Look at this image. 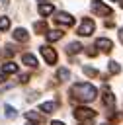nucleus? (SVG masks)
Listing matches in <instances>:
<instances>
[{
  "label": "nucleus",
  "mask_w": 123,
  "mask_h": 125,
  "mask_svg": "<svg viewBox=\"0 0 123 125\" xmlns=\"http://www.w3.org/2000/svg\"><path fill=\"white\" fill-rule=\"evenodd\" d=\"M96 47L102 49V51H105V53H109L111 47H113V43L109 39H105V37H100V39H96Z\"/></svg>",
  "instance_id": "0eeeda50"
},
{
  "label": "nucleus",
  "mask_w": 123,
  "mask_h": 125,
  "mask_svg": "<svg viewBox=\"0 0 123 125\" xmlns=\"http://www.w3.org/2000/svg\"><path fill=\"white\" fill-rule=\"evenodd\" d=\"M61 37H62V33H61V31H57V29L47 33V41H51V43H53V41H59Z\"/></svg>",
  "instance_id": "4468645a"
},
{
  "label": "nucleus",
  "mask_w": 123,
  "mask_h": 125,
  "mask_svg": "<svg viewBox=\"0 0 123 125\" xmlns=\"http://www.w3.org/2000/svg\"><path fill=\"white\" fill-rule=\"evenodd\" d=\"M103 125H109V123H103Z\"/></svg>",
  "instance_id": "473e14b6"
},
{
  "label": "nucleus",
  "mask_w": 123,
  "mask_h": 125,
  "mask_svg": "<svg viewBox=\"0 0 123 125\" xmlns=\"http://www.w3.org/2000/svg\"><path fill=\"white\" fill-rule=\"evenodd\" d=\"M29 125H37V123H29Z\"/></svg>",
  "instance_id": "7c9ffc66"
},
{
  "label": "nucleus",
  "mask_w": 123,
  "mask_h": 125,
  "mask_svg": "<svg viewBox=\"0 0 123 125\" xmlns=\"http://www.w3.org/2000/svg\"><path fill=\"white\" fill-rule=\"evenodd\" d=\"M4 80H6V78H4V74H0V82H4Z\"/></svg>",
  "instance_id": "cd10ccee"
},
{
  "label": "nucleus",
  "mask_w": 123,
  "mask_h": 125,
  "mask_svg": "<svg viewBox=\"0 0 123 125\" xmlns=\"http://www.w3.org/2000/svg\"><path fill=\"white\" fill-rule=\"evenodd\" d=\"M80 49H82L80 43H70V45L66 47V53H70V55H72V53H80Z\"/></svg>",
  "instance_id": "2eb2a0df"
},
{
  "label": "nucleus",
  "mask_w": 123,
  "mask_h": 125,
  "mask_svg": "<svg viewBox=\"0 0 123 125\" xmlns=\"http://www.w3.org/2000/svg\"><path fill=\"white\" fill-rule=\"evenodd\" d=\"M88 55H90V57H96V55H98V53H96V51H94V49H92V47H90V49H88Z\"/></svg>",
  "instance_id": "5701e85b"
},
{
  "label": "nucleus",
  "mask_w": 123,
  "mask_h": 125,
  "mask_svg": "<svg viewBox=\"0 0 123 125\" xmlns=\"http://www.w3.org/2000/svg\"><path fill=\"white\" fill-rule=\"evenodd\" d=\"M92 12L96 16H109L111 14V8L105 6L102 0H92Z\"/></svg>",
  "instance_id": "f03ea898"
},
{
  "label": "nucleus",
  "mask_w": 123,
  "mask_h": 125,
  "mask_svg": "<svg viewBox=\"0 0 123 125\" xmlns=\"http://www.w3.org/2000/svg\"><path fill=\"white\" fill-rule=\"evenodd\" d=\"M55 20H57V23H62V25H72L74 23V18L70 14H66V12H59Z\"/></svg>",
  "instance_id": "423d86ee"
},
{
  "label": "nucleus",
  "mask_w": 123,
  "mask_h": 125,
  "mask_svg": "<svg viewBox=\"0 0 123 125\" xmlns=\"http://www.w3.org/2000/svg\"><path fill=\"white\" fill-rule=\"evenodd\" d=\"M113 102H115V100H113V94L107 92V88H105V92H103V104L109 105V107H113Z\"/></svg>",
  "instance_id": "f8f14e48"
},
{
  "label": "nucleus",
  "mask_w": 123,
  "mask_h": 125,
  "mask_svg": "<svg viewBox=\"0 0 123 125\" xmlns=\"http://www.w3.org/2000/svg\"><path fill=\"white\" fill-rule=\"evenodd\" d=\"M111 2H117V0H111Z\"/></svg>",
  "instance_id": "2f4dec72"
},
{
  "label": "nucleus",
  "mask_w": 123,
  "mask_h": 125,
  "mask_svg": "<svg viewBox=\"0 0 123 125\" xmlns=\"http://www.w3.org/2000/svg\"><path fill=\"white\" fill-rule=\"evenodd\" d=\"M14 39H16V41H21V43H25V41H29V33H27L23 27H18V29L14 31Z\"/></svg>",
  "instance_id": "6e6552de"
},
{
  "label": "nucleus",
  "mask_w": 123,
  "mask_h": 125,
  "mask_svg": "<svg viewBox=\"0 0 123 125\" xmlns=\"http://www.w3.org/2000/svg\"><path fill=\"white\" fill-rule=\"evenodd\" d=\"M74 117L78 121H86V119H94L96 117V111L90 109V107H76L74 109Z\"/></svg>",
  "instance_id": "7ed1b4c3"
},
{
  "label": "nucleus",
  "mask_w": 123,
  "mask_h": 125,
  "mask_svg": "<svg viewBox=\"0 0 123 125\" xmlns=\"http://www.w3.org/2000/svg\"><path fill=\"white\" fill-rule=\"evenodd\" d=\"M4 111H6V115H8V117H16V109H14L12 105H6V107H4Z\"/></svg>",
  "instance_id": "4be33fe9"
},
{
  "label": "nucleus",
  "mask_w": 123,
  "mask_h": 125,
  "mask_svg": "<svg viewBox=\"0 0 123 125\" xmlns=\"http://www.w3.org/2000/svg\"><path fill=\"white\" fill-rule=\"evenodd\" d=\"M80 125H92V119H86V121H80Z\"/></svg>",
  "instance_id": "393cba45"
},
{
  "label": "nucleus",
  "mask_w": 123,
  "mask_h": 125,
  "mask_svg": "<svg viewBox=\"0 0 123 125\" xmlns=\"http://www.w3.org/2000/svg\"><path fill=\"white\" fill-rule=\"evenodd\" d=\"M119 70H121V66H119L115 61H111V62H109V72H111V74H117Z\"/></svg>",
  "instance_id": "aec40b11"
},
{
  "label": "nucleus",
  "mask_w": 123,
  "mask_h": 125,
  "mask_svg": "<svg viewBox=\"0 0 123 125\" xmlns=\"http://www.w3.org/2000/svg\"><path fill=\"white\" fill-rule=\"evenodd\" d=\"M27 78H29L27 74H21V76H20V82H27Z\"/></svg>",
  "instance_id": "b1692460"
},
{
  "label": "nucleus",
  "mask_w": 123,
  "mask_h": 125,
  "mask_svg": "<svg viewBox=\"0 0 123 125\" xmlns=\"http://www.w3.org/2000/svg\"><path fill=\"white\" fill-rule=\"evenodd\" d=\"M39 14H41V16L53 14V6H51V4H41V6H39Z\"/></svg>",
  "instance_id": "ddd939ff"
},
{
  "label": "nucleus",
  "mask_w": 123,
  "mask_h": 125,
  "mask_svg": "<svg viewBox=\"0 0 123 125\" xmlns=\"http://www.w3.org/2000/svg\"><path fill=\"white\" fill-rule=\"evenodd\" d=\"M33 29H35L37 33H45V31H47V23H45V21H37V23L33 25Z\"/></svg>",
  "instance_id": "a211bd4d"
},
{
  "label": "nucleus",
  "mask_w": 123,
  "mask_h": 125,
  "mask_svg": "<svg viewBox=\"0 0 123 125\" xmlns=\"http://www.w3.org/2000/svg\"><path fill=\"white\" fill-rule=\"evenodd\" d=\"M55 107H57L55 102H45V104H41V111H43V113H53Z\"/></svg>",
  "instance_id": "9b49d317"
},
{
  "label": "nucleus",
  "mask_w": 123,
  "mask_h": 125,
  "mask_svg": "<svg viewBox=\"0 0 123 125\" xmlns=\"http://www.w3.org/2000/svg\"><path fill=\"white\" fill-rule=\"evenodd\" d=\"M119 39H121V43H123V27L119 29Z\"/></svg>",
  "instance_id": "a878e982"
},
{
  "label": "nucleus",
  "mask_w": 123,
  "mask_h": 125,
  "mask_svg": "<svg viewBox=\"0 0 123 125\" xmlns=\"http://www.w3.org/2000/svg\"><path fill=\"white\" fill-rule=\"evenodd\" d=\"M2 72L4 74H14V72H18V64L12 62V61H8V62L2 64Z\"/></svg>",
  "instance_id": "1a4fd4ad"
},
{
  "label": "nucleus",
  "mask_w": 123,
  "mask_h": 125,
  "mask_svg": "<svg viewBox=\"0 0 123 125\" xmlns=\"http://www.w3.org/2000/svg\"><path fill=\"white\" fill-rule=\"evenodd\" d=\"M25 119H27V121H35V123H41V117H39L37 113H33V111H27V113H25Z\"/></svg>",
  "instance_id": "6ab92c4d"
},
{
  "label": "nucleus",
  "mask_w": 123,
  "mask_h": 125,
  "mask_svg": "<svg viewBox=\"0 0 123 125\" xmlns=\"http://www.w3.org/2000/svg\"><path fill=\"white\" fill-rule=\"evenodd\" d=\"M57 78H61V80H68V78H70V72H68L66 68H59V70H57Z\"/></svg>",
  "instance_id": "dca6fc26"
},
{
  "label": "nucleus",
  "mask_w": 123,
  "mask_h": 125,
  "mask_svg": "<svg viewBox=\"0 0 123 125\" xmlns=\"http://www.w3.org/2000/svg\"><path fill=\"white\" fill-rule=\"evenodd\" d=\"M21 61H23V64H27V66H37V59H35L33 55H29V53H25V55L21 57Z\"/></svg>",
  "instance_id": "9d476101"
},
{
  "label": "nucleus",
  "mask_w": 123,
  "mask_h": 125,
  "mask_svg": "<svg viewBox=\"0 0 123 125\" xmlns=\"http://www.w3.org/2000/svg\"><path fill=\"white\" fill-rule=\"evenodd\" d=\"M6 29H10V18L2 16L0 18V31H6Z\"/></svg>",
  "instance_id": "f3484780"
},
{
  "label": "nucleus",
  "mask_w": 123,
  "mask_h": 125,
  "mask_svg": "<svg viewBox=\"0 0 123 125\" xmlns=\"http://www.w3.org/2000/svg\"><path fill=\"white\" fill-rule=\"evenodd\" d=\"M94 21L90 20V18H84L82 20V23H80V27H78V35H82V37H86V35H92V31H94Z\"/></svg>",
  "instance_id": "20e7f679"
},
{
  "label": "nucleus",
  "mask_w": 123,
  "mask_h": 125,
  "mask_svg": "<svg viewBox=\"0 0 123 125\" xmlns=\"http://www.w3.org/2000/svg\"><path fill=\"white\" fill-rule=\"evenodd\" d=\"M0 2H2V4H8V2H10V0H0Z\"/></svg>",
  "instance_id": "c85d7f7f"
},
{
  "label": "nucleus",
  "mask_w": 123,
  "mask_h": 125,
  "mask_svg": "<svg viewBox=\"0 0 123 125\" xmlns=\"http://www.w3.org/2000/svg\"><path fill=\"white\" fill-rule=\"evenodd\" d=\"M41 55H43V59H45L47 64H55V62H57V53H55L53 47L43 45V47H41Z\"/></svg>",
  "instance_id": "39448f33"
},
{
  "label": "nucleus",
  "mask_w": 123,
  "mask_h": 125,
  "mask_svg": "<svg viewBox=\"0 0 123 125\" xmlns=\"http://www.w3.org/2000/svg\"><path fill=\"white\" fill-rule=\"evenodd\" d=\"M84 74H86V76H96V74H98V70H96V68H92V66H84Z\"/></svg>",
  "instance_id": "412c9836"
},
{
  "label": "nucleus",
  "mask_w": 123,
  "mask_h": 125,
  "mask_svg": "<svg viewBox=\"0 0 123 125\" xmlns=\"http://www.w3.org/2000/svg\"><path fill=\"white\" fill-rule=\"evenodd\" d=\"M51 125H64V123H62V121H53Z\"/></svg>",
  "instance_id": "bb28decb"
},
{
  "label": "nucleus",
  "mask_w": 123,
  "mask_h": 125,
  "mask_svg": "<svg viewBox=\"0 0 123 125\" xmlns=\"http://www.w3.org/2000/svg\"><path fill=\"white\" fill-rule=\"evenodd\" d=\"M119 4H121V8H123V0H121V2H119Z\"/></svg>",
  "instance_id": "c756f323"
},
{
  "label": "nucleus",
  "mask_w": 123,
  "mask_h": 125,
  "mask_svg": "<svg viewBox=\"0 0 123 125\" xmlns=\"http://www.w3.org/2000/svg\"><path fill=\"white\" fill-rule=\"evenodd\" d=\"M70 94L78 102H92L98 96V90H96V86H92L88 82H78V84H74L70 88Z\"/></svg>",
  "instance_id": "f257e3e1"
}]
</instances>
